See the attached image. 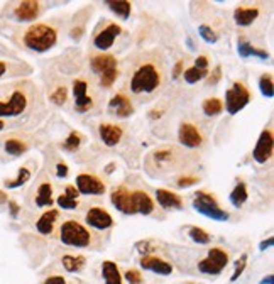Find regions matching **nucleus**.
<instances>
[{"instance_id": "f257e3e1", "label": "nucleus", "mask_w": 274, "mask_h": 284, "mask_svg": "<svg viewBox=\"0 0 274 284\" xmlns=\"http://www.w3.org/2000/svg\"><path fill=\"white\" fill-rule=\"evenodd\" d=\"M164 80L166 68L162 56L158 51H147L131 63L125 88L132 97H151L164 85Z\"/></svg>"}, {"instance_id": "f03ea898", "label": "nucleus", "mask_w": 274, "mask_h": 284, "mask_svg": "<svg viewBox=\"0 0 274 284\" xmlns=\"http://www.w3.org/2000/svg\"><path fill=\"white\" fill-rule=\"evenodd\" d=\"M38 88L29 80L14 81L0 87V120L17 119L32 110Z\"/></svg>"}, {"instance_id": "7ed1b4c3", "label": "nucleus", "mask_w": 274, "mask_h": 284, "mask_svg": "<svg viewBox=\"0 0 274 284\" xmlns=\"http://www.w3.org/2000/svg\"><path fill=\"white\" fill-rule=\"evenodd\" d=\"M56 41L58 32L49 24H32L25 29L24 36H22L24 46L31 51H36V53L49 51L56 44Z\"/></svg>"}, {"instance_id": "20e7f679", "label": "nucleus", "mask_w": 274, "mask_h": 284, "mask_svg": "<svg viewBox=\"0 0 274 284\" xmlns=\"http://www.w3.org/2000/svg\"><path fill=\"white\" fill-rule=\"evenodd\" d=\"M90 66H91V69H93V73L98 75L100 85H102L103 88L112 87L114 81L117 80L118 61L115 56H112V54H105V53L95 54L90 60Z\"/></svg>"}, {"instance_id": "39448f33", "label": "nucleus", "mask_w": 274, "mask_h": 284, "mask_svg": "<svg viewBox=\"0 0 274 284\" xmlns=\"http://www.w3.org/2000/svg\"><path fill=\"white\" fill-rule=\"evenodd\" d=\"M59 237H61V242L65 245L78 247V249L90 247L91 243V234L76 220H68V222L63 223Z\"/></svg>"}, {"instance_id": "423d86ee", "label": "nucleus", "mask_w": 274, "mask_h": 284, "mask_svg": "<svg viewBox=\"0 0 274 284\" xmlns=\"http://www.w3.org/2000/svg\"><path fill=\"white\" fill-rule=\"evenodd\" d=\"M251 102V93L247 87L240 81H235L227 91H225V109L230 115L239 113L242 109H246Z\"/></svg>"}, {"instance_id": "0eeeda50", "label": "nucleus", "mask_w": 274, "mask_h": 284, "mask_svg": "<svg viewBox=\"0 0 274 284\" xmlns=\"http://www.w3.org/2000/svg\"><path fill=\"white\" fill-rule=\"evenodd\" d=\"M193 206H195V210H198L202 215L208 217V218L220 220V222L228 220V213L225 212V210H222L220 206L217 205L215 198H213L212 195L205 193V191H198V193L195 195Z\"/></svg>"}, {"instance_id": "6e6552de", "label": "nucleus", "mask_w": 274, "mask_h": 284, "mask_svg": "<svg viewBox=\"0 0 274 284\" xmlns=\"http://www.w3.org/2000/svg\"><path fill=\"white\" fill-rule=\"evenodd\" d=\"M228 264V254L227 250L218 249V247H213V249L208 250L206 257L203 261L198 262V269L203 274H210V276H217L220 274L225 269V265Z\"/></svg>"}, {"instance_id": "1a4fd4ad", "label": "nucleus", "mask_w": 274, "mask_h": 284, "mask_svg": "<svg viewBox=\"0 0 274 284\" xmlns=\"http://www.w3.org/2000/svg\"><path fill=\"white\" fill-rule=\"evenodd\" d=\"M120 25L115 22H107L103 27H100L93 36V46L100 51H107L114 46L115 39L120 34Z\"/></svg>"}, {"instance_id": "9d476101", "label": "nucleus", "mask_w": 274, "mask_h": 284, "mask_svg": "<svg viewBox=\"0 0 274 284\" xmlns=\"http://www.w3.org/2000/svg\"><path fill=\"white\" fill-rule=\"evenodd\" d=\"M273 147H274V139H273L271 129H264L261 132V135H259L257 144L254 147V153H252L254 161L259 162V164H264L266 161H269L273 156Z\"/></svg>"}, {"instance_id": "9b49d317", "label": "nucleus", "mask_w": 274, "mask_h": 284, "mask_svg": "<svg viewBox=\"0 0 274 284\" xmlns=\"http://www.w3.org/2000/svg\"><path fill=\"white\" fill-rule=\"evenodd\" d=\"M178 157H181V156L178 154V149H175V147L156 149L149 156V164L153 162L154 169H168V171H171V168H175Z\"/></svg>"}, {"instance_id": "f8f14e48", "label": "nucleus", "mask_w": 274, "mask_h": 284, "mask_svg": "<svg viewBox=\"0 0 274 284\" xmlns=\"http://www.w3.org/2000/svg\"><path fill=\"white\" fill-rule=\"evenodd\" d=\"M73 95H75V109L78 112H88L93 109L95 98L88 95V83L85 80L73 81Z\"/></svg>"}, {"instance_id": "ddd939ff", "label": "nucleus", "mask_w": 274, "mask_h": 284, "mask_svg": "<svg viewBox=\"0 0 274 284\" xmlns=\"http://www.w3.org/2000/svg\"><path fill=\"white\" fill-rule=\"evenodd\" d=\"M43 9H41V3L36 0H24L19 2L14 9V17L19 22H31L36 21L41 16Z\"/></svg>"}, {"instance_id": "4468645a", "label": "nucleus", "mask_w": 274, "mask_h": 284, "mask_svg": "<svg viewBox=\"0 0 274 284\" xmlns=\"http://www.w3.org/2000/svg\"><path fill=\"white\" fill-rule=\"evenodd\" d=\"M76 190L80 195H103L105 193V184L93 175H80L76 178Z\"/></svg>"}, {"instance_id": "2eb2a0df", "label": "nucleus", "mask_w": 274, "mask_h": 284, "mask_svg": "<svg viewBox=\"0 0 274 284\" xmlns=\"http://www.w3.org/2000/svg\"><path fill=\"white\" fill-rule=\"evenodd\" d=\"M178 139L183 146L186 147H200L203 144V135L198 127L193 124H181L180 132H178Z\"/></svg>"}, {"instance_id": "dca6fc26", "label": "nucleus", "mask_w": 274, "mask_h": 284, "mask_svg": "<svg viewBox=\"0 0 274 284\" xmlns=\"http://www.w3.org/2000/svg\"><path fill=\"white\" fill-rule=\"evenodd\" d=\"M112 205L115 206L118 212L125 213V215H134V206H132V193L129 190H125L124 186L117 188L110 195Z\"/></svg>"}, {"instance_id": "f3484780", "label": "nucleus", "mask_w": 274, "mask_h": 284, "mask_svg": "<svg viewBox=\"0 0 274 284\" xmlns=\"http://www.w3.org/2000/svg\"><path fill=\"white\" fill-rule=\"evenodd\" d=\"M87 223L90 227L97 228V230H105V228H110L114 225V218L110 217V213L107 212L105 208H90L87 213Z\"/></svg>"}, {"instance_id": "a211bd4d", "label": "nucleus", "mask_w": 274, "mask_h": 284, "mask_svg": "<svg viewBox=\"0 0 274 284\" xmlns=\"http://www.w3.org/2000/svg\"><path fill=\"white\" fill-rule=\"evenodd\" d=\"M109 107H110V112H114L117 117H129L134 113L132 100L125 93H117L115 97L110 100Z\"/></svg>"}, {"instance_id": "6ab92c4d", "label": "nucleus", "mask_w": 274, "mask_h": 284, "mask_svg": "<svg viewBox=\"0 0 274 284\" xmlns=\"http://www.w3.org/2000/svg\"><path fill=\"white\" fill-rule=\"evenodd\" d=\"M140 265L147 271H153L156 274H161V276H169L173 272V265L166 261L159 259L156 256H144L140 259Z\"/></svg>"}, {"instance_id": "aec40b11", "label": "nucleus", "mask_w": 274, "mask_h": 284, "mask_svg": "<svg viewBox=\"0 0 274 284\" xmlns=\"http://www.w3.org/2000/svg\"><path fill=\"white\" fill-rule=\"evenodd\" d=\"M132 206H134V213H140V215H149L154 210V201L144 191L137 190L132 193Z\"/></svg>"}, {"instance_id": "412c9836", "label": "nucleus", "mask_w": 274, "mask_h": 284, "mask_svg": "<svg viewBox=\"0 0 274 284\" xmlns=\"http://www.w3.org/2000/svg\"><path fill=\"white\" fill-rule=\"evenodd\" d=\"M156 198H158V203L166 210H180L183 208V198L180 195L173 193L169 190H158L156 191Z\"/></svg>"}, {"instance_id": "4be33fe9", "label": "nucleus", "mask_w": 274, "mask_h": 284, "mask_svg": "<svg viewBox=\"0 0 274 284\" xmlns=\"http://www.w3.org/2000/svg\"><path fill=\"white\" fill-rule=\"evenodd\" d=\"M98 132H100V137H102L103 144L109 147L117 146L122 139V129L114 124H102Z\"/></svg>"}, {"instance_id": "5701e85b", "label": "nucleus", "mask_w": 274, "mask_h": 284, "mask_svg": "<svg viewBox=\"0 0 274 284\" xmlns=\"http://www.w3.org/2000/svg\"><path fill=\"white\" fill-rule=\"evenodd\" d=\"M58 217H59V212L58 210H54V208H49L47 212H44L43 215H41V218L36 222V228H38L39 234L49 235L51 232H53Z\"/></svg>"}, {"instance_id": "b1692460", "label": "nucleus", "mask_w": 274, "mask_h": 284, "mask_svg": "<svg viewBox=\"0 0 274 284\" xmlns=\"http://www.w3.org/2000/svg\"><path fill=\"white\" fill-rule=\"evenodd\" d=\"M58 205L65 210H75L80 205V193L73 184L66 186V193L58 197Z\"/></svg>"}, {"instance_id": "393cba45", "label": "nucleus", "mask_w": 274, "mask_h": 284, "mask_svg": "<svg viewBox=\"0 0 274 284\" xmlns=\"http://www.w3.org/2000/svg\"><path fill=\"white\" fill-rule=\"evenodd\" d=\"M259 10L255 7H237L234 12V21L237 25H251L257 19Z\"/></svg>"}, {"instance_id": "a878e982", "label": "nucleus", "mask_w": 274, "mask_h": 284, "mask_svg": "<svg viewBox=\"0 0 274 284\" xmlns=\"http://www.w3.org/2000/svg\"><path fill=\"white\" fill-rule=\"evenodd\" d=\"M36 205L38 206H51L53 205V186L49 181H44L39 184L38 195H36Z\"/></svg>"}, {"instance_id": "bb28decb", "label": "nucleus", "mask_w": 274, "mask_h": 284, "mask_svg": "<svg viewBox=\"0 0 274 284\" xmlns=\"http://www.w3.org/2000/svg\"><path fill=\"white\" fill-rule=\"evenodd\" d=\"M3 149H5V153L9 154V156L17 157V156H22V154L29 149V144L25 141H22V139L10 137V139H7V141L3 142Z\"/></svg>"}, {"instance_id": "cd10ccee", "label": "nucleus", "mask_w": 274, "mask_h": 284, "mask_svg": "<svg viewBox=\"0 0 274 284\" xmlns=\"http://www.w3.org/2000/svg\"><path fill=\"white\" fill-rule=\"evenodd\" d=\"M102 274H103V279H105V284H122L118 267L112 261H105L102 264Z\"/></svg>"}, {"instance_id": "c85d7f7f", "label": "nucleus", "mask_w": 274, "mask_h": 284, "mask_svg": "<svg viewBox=\"0 0 274 284\" xmlns=\"http://www.w3.org/2000/svg\"><path fill=\"white\" fill-rule=\"evenodd\" d=\"M107 5L110 7V10H112L114 14H117V16L122 17V19H129V16H131L132 5H131V2H127V0H117V2L110 0V2H107Z\"/></svg>"}, {"instance_id": "c756f323", "label": "nucleus", "mask_w": 274, "mask_h": 284, "mask_svg": "<svg viewBox=\"0 0 274 284\" xmlns=\"http://www.w3.org/2000/svg\"><path fill=\"white\" fill-rule=\"evenodd\" d=\"M247 198H249V195H247V188H246V184L244 183L237 184L234 190H232V193H230V203L235 206V208H240V206L247 201Z\"/></svg>"}, {"instance_id": "7c9ffc66", "label": "nucleus", "mask_w": 274, "mask_h": 284, "mask_svg": "<svg viewBox=\"0 0 274 284\" xmlns=\"http://www.w3.org/2000/svg\"><path fill=\"white\" fill-rule=\"evenodd\" d=\"M63 265L68 272H80L85 267V257L75 256H65L63 257Z\"/></svg>"}, {"instance_id": "2f4dec72", "label": "nucleus", "mask_w": 274, "mask_h": 284, "mask_svg": "<svg viewBox=\"0 0 274 284\" xmlns=\"http://www.w3.org/2000/svg\"><path fill=\"white\" fill-rule=\"evenodd\" d=\"M224 112V103L218 98H208L203 102V113L208 117H215L218 113Z\"/></svg>"}, {"instance_id": "473e14b6", "label": "nucleus", "mask_w": 274, "mask_h": 284, "mask_svg": "<svg viewBox=\"0 0 274 284\" xmlns=\"http://www.w3.org/2000/svg\"><path fill=\"white\" fill-rule=\"evenodd\" d=\"M183 76H184V81H186V83L193 85V83H198L200 80H203L205 76H208V71H206V69H198V68H195V66H191V68H188L186 71L183 73Z\"/></svg>"}, {"instance_id": "72a5a7b5", "label": "nucleus", "mask_w": 274, "mask_h": 284, "mask_svg": "<svg viewBox=\"0 0 274 284\" xmlns=\"http://www.w3.org/2000/svg\"><path fill=\"white\" fill-rule=\"evenodd\" d=\"M29 178H31V171H29L27 168H21L19 175H17L16 179H7L3 184H5L7 188H19V186H22V184L27 183Z\"/></svg>"}, {"instance_id": "f704fd0d", "label": "nucleus", "mask_w": 274, "mask_h": 284, "mask_svg": "<svg viewBox=\"0 0 274 284\" xmlns=\"http://www.w3.org/2000/svg\"><path fill=\"white\" fill-rule=\"evenodd\" d=\"M259 90H261V93L264 95V97L268 98H273L274 95V85H273V76L269 75H262L261 78H259Z\"/></svg>"}, {"instance_id": "c9c22d12", "label": "nucleus", "mask_w": 274, "mask_h": 284, "mask_svg": "<svg viewBox=\"0 0 274 284\" xmlns=\"http://www.w3.org/2000/svg\"><path fill=\"white\" fill-rule=\"evenodd\" d=\"M81 141H83V137H81V134H78L76 131H73V132H69V135H68V139H66L65 142H63V147H65L66 151H76V149H80V146H81Z\"/></svg>"}, {"instance_id": "e433bc0d", "label": "nucleus", "mask_w": 274, "mask_h": 284, "mask_svg": "<svg viewBox=\"0 0 274 284\" xmlns=\"http://www.w3.org/2000/svg\"><path fill=\"white\" fill-rule=\"evenodd\" d=\"M188 234H190V239L193 242H198V243H208L210 242V235L200 227H191Z\"/></svg>"}, {"instance_id": "4c0bfd02", "label": "nucleus", "mask_w": 274, "mask_h": 284, "mask_svg": "<svg viewBox=\"0 0 274 284\" xmlns=\"http://www.w3.org/2000/svg\"><path fill=\"white\" fill-rule=\"evenodd\" d=\"M49 100L53 103H56V105H63V103H66V100H68V90H66V87L54 88V91L49 95Z\"/></svg>"}, {"instance_id": "58836bf2", "label": "nucleus", "mask_w": 274, "mask_h": 284, "mask_svg": "<svg viewBox=\"0 0 274 284\" xmlns=\"http://www.w3.org/2000/svg\"><path fill=\"white\" fill-rule=\"evenodd\" d=\"M198 32H200V36H202V38L206 41V43H217L218 36L215 34V31H213V29L210 27V25L202 24L198 27Z\"/></svg>"}, {"instance_id": "ea45409f", "label": "nucleus", "mask_w": 274, "mask_h": 284, "mask_svg": "<svg viewBox=\"0 0 274 284\" xmlns=\"http://www.w3.org/2000/svg\"><path fill=\"white\" fill-rule=\"evenodd\" d=\"M237 49H239V54L242 58H249V56H254L255 47H252L249 43H247V41H244L242 38H240L239 43H237Z\"/></svg>"}, {"instance_id": "a19ab883", "label": "nucleus", "mask_w": 274, "mask_h": 284, "mask_svg": "<svg viewBox=\"0 0 274 284\" xmlns=\"http://www.w3.org/2000/svg\"><path fill=\"white\" fill-rule=\"evenodd\" d=\"M246 264H247V254H242V256H240V259L237 261L235 271H234V274H232L230 281H237V279H239V276L242 274L244 269H246Z\"/></svg>"}, {"instance_id": "79ce46f5", "label": "nucleus", "mask_w": 274, "mask_h": 284, "mask_svg": "<svg viewBox=\"0 0 274 284\" xmlns=\"http://www.w3.org/2000/svg\"><path fill=\"white\" fill-rule=\"evenodd\" d=\"M125 279H127L131 284L142 283V276H140V272L136 271V269H129V271H125Z\"/></svg>"}, {"instance_id": "37998d69", "label": "nucleus", "mask_w": 274, "mask_h": 284, "mask_svg": "<svg viewBox=\"0 0 274 284\" xmlns=\"http://www.w3.org/2000/svg\"><path fill=\"white\" fill-rule=\"evenodd\" d=\"M198 181H200V178H196V176H181L176 184L180 188H188V186H191V184H196Z\"/></svg>"}, {"instance_id": "c03bdc74", "label": "nucleus", "mask_w": 274, "mask_h": 284, "mask_svg": "<svg viewBox=\"0 0 274 284\" xmlns=\"http://www.w3.org/2000/svg\"><path fill=\"white\" fill-rule=\"evenodd\" d=\"M9 73H12V63L5 61V60H0V80L5 78Z\"/></svg>"}, {"instance_id": "a18cd8bd", "label": "nucleus", "mask_w": 274, "mask_h": 284, "mask_svg": "<svg viewBox=\"0 0 274 284\" xmlns=\"http://www.w3.org/2000/svg\"><path fill=\"white\" fill-rule=\"evenodd\" d=\"M136 249L139 250L142 256H146V254H149L151 252V243L147 242V240H142V242H137L136 243Z\"/></svg>"}, {"instance_id": "49530a36", "label": "nucleus", "mask_w": 274, "mask_h": 284, "mask_svg": "<svg viewBox=\"0 0 274 284\" xmlns=\"http://www.w3.org/2000/svg\"><path fill=\"white\" fill-rule=\"evenodd\" d=\"M220 78H222V68H220V66H217V68L213 69L212 75H210L208 85H215V83H218V81H220Z\"/></svg>"}, {"instance_id": "de8ad7c7", "label": "nucleus", "mask_w": 274, "mask_h": 284, "mask_svg": "<svg viewBox=\"0 0 274 284\" xmlns=\"http://www.w3.org/2000/svg\"><path fill=\"white\" fill-rule=\"evenodd\" d=\"M56 171H58V176L59 178H66L68 176V166L65 164V162H58V166H56Z\"/></svg>"}, {"instance_id": "09e8293b", "label": "nucleus", "mask_w": 274, "mask_h": 284, "mask_svg": "<svg viewBox=\"0 0 274 284\" xmlns=\"http://www.w3.org/2000/svg\"><path fill=\"white\" fill-rule=\"evenodd\" d=\"M206 66H208V58H206V56H200V58H196V61H195V68H198V69H206Z\"/></svg>"}, {"instance_id": "8fccbe9b", "label": "nucleus", "mask_w": 274, "mask_h": 284, "mask_svg": "<svg viewBox=\"0 0 274 284\" xmlns=\"http://www.w3.org/2000/svg\"><path fill=\"white\" fill-rule=\"evenodd\" d=\"M44 284H66V281L63 276H51L44 281Z\"/></svg>"}, {"instance_id": "3c124183", "label": "nucleus", "mask_w": 274, "mask_h": 284, "mask_svg": "<svg viewBox=\"0 0 274 284\" xmlns=\"http://www.w3.org/2000/svg\"><path fill=\"white\" fill-rule=\"evenodd\" d=\"M181 71H183V61H178L176 66L173 68V78H178L181 75Z\"/></svg>"}, {"instance_id": "603ef678", "label": "nucleus", "mask_w": 274, "mask_h": 284, "mask_svg": "<svg viewBox=\"0 0 274 284\" xmlns=\"http://www.w3.org/2000/svg\"><path fill=\"white\" fill-rule=\"evenodd\" d=\"M9 206H10V213H12V217H17V215H19V205H17L16 201L10 200V201H9Z\"/></svg>"}, {"instance_id": "864d4df0", "label": "nucleus", "mask_w": 274, "mask_h": 284, "mask_svg": "<svg viewBox=\"0 0 274 284\" xmlns=\"http://www.w3.org/2000/svg\"><path fill=\"white\" fill-rule=\"evenodd\" d=\"M162 115V110L161 109H154V110H151V112H149V117H151V119H153V120H156V119H159V117H161Z\"/></svg>"}, {"instance_id": "5fc2aeb1", "label": "nucleus", "mask_w": 274, "mask_h": 284, "mask_svg": "<svg viewBox=\"0 0 274 284\" xmlns=\"http://www.w3.org/2000/svg\"><path fill=\"white\" fill-rule=\"evenodd\" d=\"M273 243H274V239H268V240H264V242L259 243V249L264 250V249H268V247H271Z\"/></svg>"}, {"instance_id": "6e6d98bb", "label": "nucleus", "mask_w": 274, "mask_h": 284, "mask_svg": "<svg viewBox=\"0 0 274 284\" xmlns=\"http://www.w3.org/2000/svg\"><path fill=\"white\" fill-rule=\"evenodd\" d=\"M273 276H268V278H264V279H262V281H261V284H273Z\"/></svg>"}, {"instance_id": "4d7b16f0", "label": "nucleus", "mask_w": 274, "mask_h": 284, "mask_svg": "<svg viewBox=\"0 0 274 284\" xmlns=\"http://www.w3.org/2000/svg\"><path fill=\"white\" fill-rule=\"evenodd\" d=\"M3 129H5V122L0 120V131H3Z\"/></svg>"}, {"instance_id": "13d9d810", "label": "nucleus", "mask_w": 274, "mask_h": 284, "mask_svg": "<svg viewBox=\"0 0 274 284\" xmlns=\"http://www.w3.org/2000/svg\"><path fill=\"white\" fill-rule=\"evenodd\" d=\"M188 284H196V283H188Z\"/></svg>"}]
</instances>
